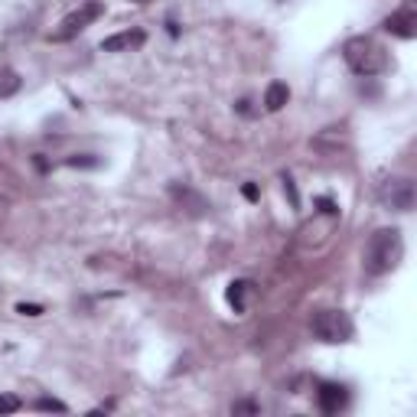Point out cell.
Returning <instances> with one entry per match:
<instances>
[{
    "label": "cell",
    "instance_id": "obj_11",
    "mask_svg": "<svg viewBox=\"0 0 417 417\" xmlns=\"http://www.w3.org/2000/svg\"><path fill=\"white\" fill-rule=\"evenodd\" d=\"M17 92H20V75L13 68H0V98H10Z\"/></svg>",
    "mask_w": 417,
    "mask_h": 417
},
{
    "label": "cell",
    "instance_id": "obj_13",
    "mask_svg": "<svg viewBox=\"0 0 417 417\" xmlns=\"http://www.w3.org/2000/svg\"><path fill=\"white\" fill-rule=\"evenodd\" d=\"M66 163L68 167H88V170H92V167H102V160L95 154H75V157H68Z\"/></svg>",
    "mask_w": 417,
    "mask_h": 417
},
{
    "label": "cell",
    "instance_id": "obj_8",
    "mask_svg": "<svg viewBox=\"0 0 417 417\" xmlns=\"http://www.w3.org/2000/svg\"><path fill=\"white\" fill-rule=\"evenodd\" d=\"M316 401H320V411H323V414H336V411L346 408V388H342V385H332V382H323L320 392H316Z\"/></svg>",
    "mask_w": 417,
    "mask_h": 417
},
{
    "label": "cell",
    "instance_id": "obj_12",
    "mask_svg": "<svg viewBox=\"0 0 417 417\" xmlns=\"http://www.w3.org/2000/svg\"><path fill=\"white\" fill-rule=\"evenodd\" d=\"M248 287H251L248 281L229 284V294H225V297H229V303L235 307V313H245V290H248Z\"/></svg>",
    "mask_w": 417,
    "mask_h": 417
},
{
    "label": "cell",
    "instance_id": "obj_16",
    "mask_svg": "<svg viewBox=\"0 0 417 417\" xmlns=\"http://www.w3.org/2000/svg\"><path fill=\"white\" fill-rule=\"evenodd\" d=\"M284 193H287L290 205H294V209H297V205H300V196H297V186H294V179H290L287 173H284Z\"/></svg>",
    "mask_w": 417,
    "mask_h": 417
},
{
    "label": "cell",
    "instance_id": "obj_9",
    "mask_svg": "<svg viewBox=\"0 0 417 417\" xmlns=\"http://www.w3.org/2000/svg\"><path fill=\"white\" fill-rule=\"evenodd\" d=\"M144 30H128V33H118V36H108L102 43L104 52H128V49H137V46H144Z\"/></svg>",
    "mask_w": 417,
    "mask_h": 417
},
{
    "label": "cell",
    "instance_id": "obj_7",
    "mask_svg": "<svg viewBox=\"0 0 417 417\" xmlns=\"http://www.w3.org/2000/svg\"><path fill=\"white\" fill-rule=\"evenodd\" d=\"M170 196H173V203H176L183 212H189V215H205V212H209V203H205V196H199L196 189L173 183V186H170Z\"/></svg>",
    "mask_w": 417,
    "mask_h": 417
},
{
    "label": "cell",
    "instance_id": "obj_5",
    "mask_svg": "<svg viewBox=\"0 0 417 417\" xmlns=\"http://www.w3.org/2000/svg\"><path fill=\"white\" fill-rule=\"evenodd\" d=\"M378 199H382L385 209H394V212H411V209H414V183H411L408 176L385 179L382 189H378Z\"/></svg>",
    "mask_w": 417,
    "mask_h": 417
},
{
    "label": "cell",
    "instance_id": "obj_17",
    "mask_svg": "<svg viewBox=\"0 0 417 417\" xmlns=\"http://www.w3.org/2000/svg\"><path fill=\"white\" fill-rule=\"evenodd\" d=\"M316 205H320V209H323L326 215H330V219H336V215H339V209H336V203H332V199H316Z\"/></svg>",
    "mask_w": 417,
    "mask_h": 417
},
{
    "label": "cell",
    "instance_id": "obj_19",
    "mask_svg": "<svg viewBox=\"0 0 417 417\" xmlns=\"http://www.w3.org/2000/svg\"><path fill=\"white\" fill-rule=\"evenodd\" d=\"M17 313H23V316H40V313H43V307H40V303H20Z\"/></svg>",
    "mask_w": 417,
    "mask_h": 417
},
{
    "label": "cell",
    "instance_id": "obj_20",
    "mask_svg": "<svg viewBox=\"0 0 417 417\" xmlns=\"http://www.w3.org/2000/svg\"><path fill=\"white\" fill-rule=\"evenodd\" d=\"M241 193H245V199H251V203L258 199V186H255V183H245V189H241Z\"/></svg>",
    "mask_w": 417,
    "mask_h": 417
},
{
    "label": "cell",
    "instance_id": "obj_18",
    "mask_svg": "<svg viewBox=\"0 0 417 417\" xmlns=\"http://www.w3.org/2000/svg\"><path fill=\"white\" fill-rule=\"evenodd\" d=\"M231 411H235V414H258V404L255 401H238Z\"/></svg>",
    "mask_w": 417,
    "mask_h": 417
},
{
    "label": "cell",
    "instance_id": "obj_10",
    "mask_svg": "<svg viewBox=\"0 0 417 417\" xmlns=\"http://www.w3.org/2000/svg\"><path fill=\"white\" fill-rule=\"evenodd\" d=\"M287 102H290V88L284 85V82H271L267 92H264V108H267V111H281Z\"/></svg>",
    "mask_w": 417,
    "mask_h": 417
},
{
    "label": "cell",
    "instance_id": "obj_21",
    "mask_svg": "<svg viewBox=\"0 0 417 417\" xmlns=\"http://www.w3.org/2000/svg\"><path fill=\"white\" fill-rule=\"evenodd\" d=\"M137 4H144V0H137Z\"/></svg>",
    "mask_w": 417,
    "mask_h": 417
},
{
    "label": "cell",
    "instance_id": "obj_15",
    "mask_svg": "<svg viewBox=\"0 0 417 417\" xmlns=\"http://www.w3.org/2000/svg\"><path fill=\"white\" fill-rule=\"evenodd\" d=\"M13 411H20V398H13V394H0V414H13Z\"/></svg>",
    "mask_w": 417,
    "mask_h": 417
},
{
    "label": "cell",
    "instance_id": "obj_6",
    "mask_svg": "<svg viewBox=\"0 0 417 417\" xmlns=\"http://www.w3.org/2000/svg\"><path fill=\"white\" fill-rule=\"evenodd\" d=\"M385 30H388L392 36H398V40H414L417 36V13L411 7L394 10L392 17L385 20Z\"/></svg>",
    "mask_w": 417,
    "mask_h": 417
},
{
    "label": "cell",
    "instance_id": "obj_3",
    "mask_svg": "<svg viewBox=\"0 0 417 417\" xmlns=\"http://www.w3.org/2000/svg\"><path fill=\"white\" fill-rule=\"evenodd\" d=\"M310 330L323 342H349L352 339V320L342 310H316L310 316Z\"/></svg>",
    "mask_w": 417,
    "mask_h": 417
},
{
    "label": "cell",
    "instance_id": "obj_4",
    "mask_svg": "<svg viewBox=\"0 0 417 417\" xmlns=\"http://www.w3.org/2000/svg\"><path fill=\"white\" fill-rule=\"evenodd\" d=\"M102 13H104V4H102V0H88V4H82L75 13H68V17L62 20L59 30H56L49 40H52V43H66V40H72V36L82 33L88 23H95V20L102 17Z\"/></svg>",
    "mask_w": 417,
    "mask_h": 417
},
{
    "label": "cell",
    "instance_id": "obj_1",
    "mask_svg": "<svg viewBox=\"0 0 417 417\" xmlns=\"http://www.w3.org/2000/svg\"><path fill=\"white\" fill-rule=\"evenodd\" d=\"M401 258H404V238H401V231L378 229L365 245V271L372 277H382V274L398 267Z\"/></svg>",
    "mask_w": 417,
    "mask_h": 417
},
{
    "label": "cell",
    "instance_id": "obj_14",
    "mask_svg": "<svg viewBox=\"0 0 417 417\" xmlns=\"http://www.w3.org/2000/svg\"><path fill=\"white\" fill-rule=\"evenodd\" d=\"M36 411H52V414H66V404L62 401H56V398H40L36 401Z\"/></svg>",
    "mask_w": 417,
    "mask_h": 417
},
{
    "label": "cell",
    "instance_id": "obj_2",
    "mask_svg": "<svg viewBox=\"0 0 417 417\" xmlns=\"http://www.w3.org/2000/svg\"><path fill=\"white\" fill-rule=\"evenodd\" d=\"M342 59L362 78L382 75L385 68H388V52H385V46L375 43L372 36H352L349 43L342 46Z\"/></svg>",
    "mask_w": 417,
    "mask_h": 417
}]
</instances>
